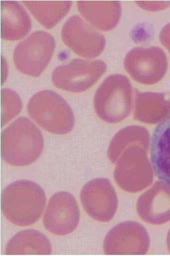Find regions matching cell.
Segmentation results:
<instances>
[{"label": "cell", "mask_w": 170, "mask_h": 256, "mask_svg": "<svg viewBox=\"0 0 170 256\" xmlns=\"http://www.w3.org/2000/svg\"><path fill=\"white\" fill-rule=\"evenodd\" d=\"M1 126L3 127L21 112L22 102L18 94L12 90H1Z\"/></svg>", "instance_id": "obj_17"}, {"label": "cell", "mask_w": 170, "mask_h": 256, "mask_svg": "<svg viewBox=\"0 0 170 256\" xmlns=\"http://www.w3.org/2000/svg\"><path fill=\"white\" fill-rule=\"evenodd\" d=\"M160 40L169 50L170 54V22L164 26L160 34Z\"/></svg>", "instance_id": "obj_19"}, {"label": "cell", "mask_w": 170, "mask_h": 256, "mask_svg": "<svg viewBox=\"0 0 170 256\" xmlns=\"http://www.w3.org/2000/svg\"><path fill=\"white\" fill-rule=\"evenodd\" d=\"M47 204L45 192L38 184L23 180L8 184L1 194V210L13 224L29 226L41 218Z\"/></svg>", "instance_id": "obj_1"}, {"label": "cell", "mask_w": 170, "mask_h": 256, "mask_svg": "<svg viewBox=\"0 0 170 256\" xmlns=\"http://www.w3.org/2000/svg\"><path fill=\"white\" fill-rule=\"evenodd\" d=\"M61 38L75 54L88 59L100 56L106 46L104 34L77 15L70 16L64 24Z\"/></svg>", "instance_id": "obj_8"}, {"label": "cell", "mask_w": 170, "mask_h": 256, "mask_svg": "<svg viewBox=\"0 0 170 256\" xmlns=\"http://www.w3.org/2000/svg\"><path fill=\"white\" fill-rule=\"evenodd\" d=\"M124 66L133 80L143 84L152 85L165 76L168 61L165 51L158 46L137 47L128 52Z\"/></svg>", "instance_id": "obj_7"}, {"label": "cell", "mask_w": 170, "mask_h": 256, "mask_svg": "<svg viewBox=\"0 0 170 256\" xmlns=\"http://www.w3.org/2000/svg\"><path fill=\"white\" fill-rule=\"evenodd\" d=\"M26 110L41 128L55 135H65L73 130L75 119L72 109L58 93L44 90L30 99Z\"/></svg>", "instance_id": "obj_3"}, {"label": "cell", "mask_w": 170, "mask_h": 256, "mask_svg": "<svg viewBox=\"0 0 170 256\" xmlns=\"http://www.w3.org/2000/svg\"><path fill=\"white\" fill-rule=\"evenodd\" d=\"M106 64L101 60H73L67 64L53 70L51 80L58 89L73 93L85 92L94 86L104 74Z\"/></svg>", "instance_id": "obj_6"}, {"label": "cell", "mask_w": 170, "mask_h": 256, "mask_svg": "<svg viewBox=\"0 0 170 256\" xmlns=\"http://www.w3.org/2000/svg\"><path fill=\"white\" fill-rule=\"evenodd\" d=\"M44 148L41 130L29 118L21 116L3 130L1 135V152L8 164L26 166L36 162Z\"/></svg>", "instance_id": "obj_2"}, {"label": "cell", "mask_w": 170, "mask_h": 256, "mask_svg": "<svg viewBox=\"0 0 170 256\" xmlns=\"http://www.w3.org/2000/svg\"><path fill=\"white\" fill-rule=\"evenodd\" d=\"M33 16L43 27L51 29L58 24L70 10L72 2H23Z\"/></svg>", "instance_id": "obj_16"}, {"label": "cell", "mask_w": 170, "mask_h": 256, "mask_svg": "<svg viewBox=\"0 0 170 256\" xmlns=\"http://www.w3.org/2000/svg\"><path fill=\"white\" fill-rule=\"evenodd\" d=\"M80 200L87 214L98 222H110L117 210V195L108 179L88 182L80 192Z\"/></svg>", "instance_id": "obj_9"}, {"label": "cell", "mask_w": 170, "mask_h": 256, "mask_svg": "<svg viewBox=\"0 0 170 256\" xmlns=\"http://www.w3.org/2000/svg\"><path fill=\"white\" fill-rule=\"evenodd\" d=\"M170 114V93L136 91L134 117L149 124L162 122Z\"/></svg>", "instance_id": "obj_11"}, {"label": "cell", "mask_w": 170, "mask_h": 256, "mask_svg": "<svg viewBox=\"0 0 170 256\" xmlns=\"http://www.w3.org/2000/svg\"><path fill=\"white\" fill-rule=\"evenodd\" d=\"M55 48V40L49 32H34L16 46L14 64L21 73L38 77L48 66Z\"/></svg>", "instance_id": "obj_5"}, {"label": "cell", "mask_w": 170, "mask_h": 256, "mask_svg": "<svg viewBox=\"0 0 170 256\" xmlns=\"http://www.w3.org/2000/svg\"><path fill=\"white\" fill-rule=\"evenodd\" d=\"M80 212L72 194L60 192L50 198L43 218V224L50 233L59 236L72 233L78 226Z\"/></svg>", "instance_id": "obj_10"}, {"label": "cell", "mask_w": 170, "mask_h": 256, "mask_svg": "<svg viewBox=\"0 0 170 256\" xmlns=\"http://www.w3.org/2000/svg\"><path fill=\"white\" fill-rule=\"evenodd\" d=\"M142 8L149 11H158L164 10L170 5V2H138Z\"/></svg>", "instance_id": "obj_18"}, {"label": "cell", "mask_w": 170, "mask_h": 256, "mask_svg": "<svg viewBox=\"0 0 170 256\" xmlns=\"http://www.w3.org/2000/svg\"><path fill=\"white\" fill-rule=\"evenodd\" d=\"M133 88L125 76L115 74L107 77L98 88L94 98L97 116L114 124L128 118L133 109Z\"/></svg>", "instance_id": "obj_4"}, {"label": "cell", "mask_w": 170, "mask_h": 256, "mask_svg": "<svg viewBox=\"0 0 170 256\" xmlns=\"http://www.w3.org/2000/svg\"><path fill=\"white\" fill-rule=\"evenodd\" d=\"M52 246L48 238L33 228L24 230L13 236L7 244L6 255H50Z\"/></svg>", "instance_id": "obj_15"}, {"label": "cell", "mask_w": 170, "mask_h": 256, "mask_svg": "<svg viewBox=\"0 0 170 256\" xmlns=\"http://www.w3.org/2000/svg\"><path fill=\"white\" fill-rule=\"evenodd\" d=\"M1 5L2 38L10 41L24 38L32 28V22L25 8L16 2L3 1Z\"/></svg>", "instance_id": "obj_14"}, {"label": "cell", "mask_w": 170, "mask_h": 256, "mask_svg": "<svg viewBox=\"0 0 170 256\" xmlns=\"http://www.w3.org/2000/svg\"><path fill=\"white\" fill-rule=\"evenodd\" d=\"M151 158L156 176L170 188V114L152 135Z\"/></svg>", "instance_id": "obj_12"}, {"label": "cell", "mask_w": 170, "mask_h": 256, "mask_svg": "<svg viewBox=\"0 0 170 256\" xmlns=\"http://www.w3.org/2000/svg\"><path fill=\"white\" fill-rule=\"evenodd\" d=\"M80 14L97 30L109 32L119 24L122 14L120 2H85L77 3Z\"/></svg>", "instance_id": "obj_13"}]
</instances>
